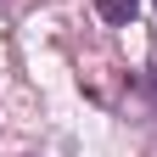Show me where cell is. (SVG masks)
Segmentation results:
<instances>
[{
    "label": "cell",
    "instance_id": "obj_1",
    "mask_svg": "<svg viewBox=\"0 0 157 157\" xmlns=\"http://www.w3.org/2000/svg\"><path fill=\"white\" fill-rule=\"evenodd\" d=\"M95 11H101V23H135L140 0H95Z\"/></svg>",
    "mask_w": 157,
    "mask_h": 157
}]
</instances>
